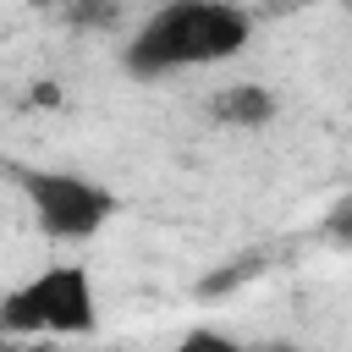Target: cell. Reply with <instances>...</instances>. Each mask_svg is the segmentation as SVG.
<instances>
[{"label": "cell", "instance_id": "6da1fadb", "mask_svg": "<svg viewBox=\"0 0 352 352\" xmlns=\"http://www.w3.org/2000/svg\"><path fill=\"white\" fill-rule=\"evenodd\" d=\"M253 44V11L236 0H160L121 44V72L138 82L231 66Z\"/></svg>", "mask_w": 352, "mask_h": 352}, {"label": "cell", "instance_id": "277c9868", "mask_svg": "<svg viewBox=\"0 0 352 352\" xmlns=\"http://www.w3.org/2000/svg\"><path fill=\"white\" fill-rule=\"evenodd\" d=\"M275 110L280 104L264 82H226V88L209 94V121H220L231 132H258V126L275 121Z\"/></svg>", "mask_w": 352, "mask_h": 352}, {"label": "cell", "instance_id": "3957f363", "mask_svg": "<svg viewBox=\"0 0 352 352\" xmlns=\"http://www.w3.org/2000/svg\"><path fill=\"white\" fill-rule=\"evenodd\" d=\"M11 176H16V192L33 214V226L50 242H94L121 214V192L104 187L99 176L50 170V165H16Z\"/></svg>", "mask_w": 352, "mask_h": 352}, {"label": "cell", "instance_id": "9c48e42d", "mask_svg": "<svg viewBox=\"0 0 352 352\" xmlns=\"http://www.w3.org/2000/svg\"><path fill=\"white\" fill-rule=\"evenodd\" d=\"M253 352H302V346H292V341H270V346H253Z\"/></svg>", "mask_w": 352, "mask_h": 352}, {"label": "cell", "instance_id": "ba28073f", "mask_svg": "<svg viewBox=\"0 0 352 352\" xmlns=\"http://www.w3.org/2000/svg\"><path fill=\"white\" fill-rule=\"evenodd\" d=\"M6 352H66L60 341H6Z\"/></svg>", "mask_w": 352, "mask_h": 352}, {"label": "cell", "instance_id": "52a82bcc", "mask_svg": "<svg viewBox=\"0 0 352 352\" xmlns=\"http://www.w3.org/2000/svg\"><path fill=\"white\" fill-rule=\"evenodd\" d=\"M319 231L336 242V248H352V192H341L330 209H324V220H319Z\"/></svg>", "mask_w": 352, "mask_h": 352}, {"label": "cell", "instance_id": "8992f818", "mask_svg": "<svg viewBox=\"0 0 352 352\" xmlns=\"http://www.w3.org/2000/svg\"><path fill=\"white\" fill-rule=\"evenodd\" d=\"M170 352H253L248 341H236L231 330H214V324H192V330H182L176 336V346Z\"/></svg>", "mask_w": 352, "mask_h": 352}, {"label": "cell", "instance_id": "30bf717a", "mask_svg": "<svg viewBox=\"0 0 352 352\" xmlns=\"http://www.w3.org/2000/svg\"><path fill=\"white\" fill-rule=\"evenodd\" d=\"M28 6H38V11H50V6H66V0H28Z\"/></svg>", "mask_w": 352, "mask_h": 352}, {"label": "cell", "instance_id": "7a4b0ae2", "mask_svg": "<svg viewBox=\"0 0 352 352\" xmlns=\"http://www.w3.org/2000/svg\"><path fill=\"white\" fill-rule=\"evenodd\" d=\"M99 330V286L88 264H44L0 297L6 341H77Z\"/></svg>", "mask_w": 352, "mask_h": 352}, {"label": "cell", "instance_id": "5b68a950", "mask_svg": "<svg viewBox=\"0 0 352 352\" xmlns=\"http://www.w3.org/2000/svg\"><path fill=\"white\" fill-rule=\"evenodd\" d=\"M60 11H66L72 28H88V33H104V28L121 22V0H66Z\"/></svg>", "mask_w": 352, "mask_h": 352}]
</instances>
